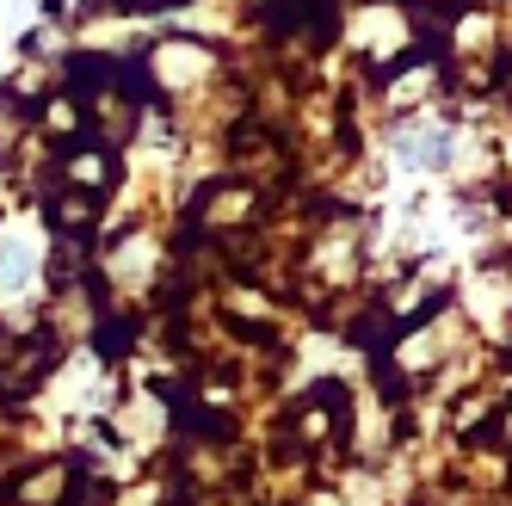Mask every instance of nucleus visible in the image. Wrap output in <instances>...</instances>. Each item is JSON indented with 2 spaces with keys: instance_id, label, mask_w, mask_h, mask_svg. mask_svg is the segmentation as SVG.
<instances>
[{
  "instance_id": "nucleus-1",
  "label": "nucleus",
  "mask_w": 512,
  "mask_h": 506,
  "mask_svg": "<svg viewBox=\"0 0 512 506\" xmlns=\"http://www.w3.org/2000/svg\"><path fill=\"white\" fill-rule=\"evenodd\" d=\"M62 179H68L75 192H93V198H99V192L118 179V155L99 149V142H68V149H62Z\"/></svg>"
},
{
  "instance_id": "nucleus-2",
  "label": "nucleus",
  "mask_w": 512,
  "mask_h": 506,
  "mask_svg": "<svg viewBox=\"0 0 512 506\" xmlns=\"http://www.w3.org/2000/svg\"><path fill=\"white\" fill-rule=\"evenodd\" d=\"M68 488H75V469H68V463H50V469H31L13 500H19V506H62Z\"/></svg>"
},
{
  "instance_id": "nucleus-3",
  "label": "nucleus",
  "mask_w": 512,
  "mask_h": 506,
  "mask_svg": "<svg viewBox=\"0 0 512 506\" xmlns=\"http://www.w3.org/2000/svg\"><path fill=\"white\" fill-rule=\"evenodd\" d=\"M38 272V247L25 235H0V291H25Z\"/></svg>"
},
{
  "instance_id": "nucleus-4",
  "label": "nucleus",
  "mask_w": 512,
  "mask_h": 506,
  "mask_svg": "<svg viewBox=\"0 0 512 506\" xmlns=\"http://www.w3.org/2000/svg\"><path fill=\"white\" fill-rule=\"evenodd\" d=\"M118 7H186V0H118Z\"/></svg>"
}]
</instances>
